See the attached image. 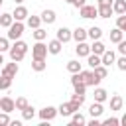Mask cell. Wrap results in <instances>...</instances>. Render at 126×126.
Listing matches in <instances>:
<instances>
[{
	"instance_id": "cell-29",
	"label": "cell",
	"mask_w": 126,
	"mask_h": 126,
	"mask_svg": "<svg viewBox=\"0 0 126 126\" xmlns=\"http://www.w3.org/2000/svg\"><path fill=\"white\" fill-rule=\"evenodd\" d=\"M112 8H114V14H126V0H114V4H112Z\"/></svg>"
},
{
	"instance_id": "cell-24",
	"label": "cell",
	"mask_w": 126,
	"mask_h": 126,
	"mask_svg": "<svg viewBox=\"0 0 126 126\" xmlns=\"http://www.w3.org/2000/svg\"><path fill=\"white\" fill-rule=\"evenodd\" d=\"M122 104H124V100H122L120 94H112L110 96V110H120Z\"/></svg>"
},
{
	"instance_id": "cell-30",
	"label": "cell",
	"mask_w": 126,
	"mask_h": 126,
	"mask_svg": "<svg viewBox=\"0 0 126 126\" xmlns=\"http://www.w3.org/2000/svg\"><path fill=\"white\" fill-rule=\"evenodd\" d=\"M89 37L94 41V39H100L102 37V30L98 28V26H93V28H89Z\"/></svg>"
},
{
	"instance_id": "cell-15",
	"label": "cell",
	"mask_w": 126,
	"mask_h": 126,
	"mask_svg": "<svg viewBox=\"0 0 126 126\" xmlns=\"http://www.w3.org/2000/svg\"><path fill=\"white\" fill-rule=\"evenodd\" d=\"M16 22V18H14V14H8V12H4L2 16H0V26L4 28V30H8L12 24Z\"/></svg>"
},
{
	"instance_id": "cell-36",
	"label": "cell",
	"mask_w": 126,
	"mask_h": 126,
	"mask_svg": "<svg viewBox=\"0 0 126 126\" xmlns=\"http://www.w3.org/2000/svg\"><path fill=\"white\" fill-rule=\"evenodd\" d=\"M116 28H120L124 33H126V14H120L116 18Z\"/></svg>"
},
{
	"instance_id": "cell-44",
	"label": "cell",
	"mask_w": 126,
	"mask_h": 126,
	"mask_svg": "<svg viewBox=\"0 0 126 126\" xmlns=\"http://www.w3.org/2000/svg\"><path fill=\"white\" fill-rule=\"evenodd\" d=\"M22 120H24V118H22ZM22 120H12L10 126H22Z\"/></svg>"
},
{
	"instance_id": "cell-26",
	"label": "cell",
	"mask_w": 126,
	"mask_h": 126,
	"mask_svg": "<svg viewBox=\"0 0 126 126\" xmlns=\"http://www.w3.org/2000/svg\"><path fill=\"white\" fill-rule=\"evenodd\" d=\"M114 14V8L108 4V6H98V18H110Z\"/></svg>"
},
{
	"instance_id": "cell-22",
	"label": "cell",
	"mask_w": 126,
	"mask_h": 126,
	"mask_svg": "<svg viewBox=\"0 0 126 126\" xmlns=\"http://www.w3.org/2000/svg\"><path fill=\"white\" fill-rule=\"evenodd\" d=\"M91 51H93V53H96V55H102V53L106 51V45H104L100 39H94V41L91 43Z\"/></svg>"
},
{
	"instance_id": "cell-12",
	"label": "cell",
	"mask_w": 126,
	"mask_h": 126,
	"mask_svg": "<svg viewBox=\"0 0 126 126\" xmlns=\"http://www.w3.org/2000/svg\"><path fill=\"white\" fill-rule=\"evenodd\" d=\"M47 47H49V53H51V55H59V53H61V49H63V41L55 37V39L47 41Z\"/></svg>"
},
{
	"instance_id": "cell-25",
	"label": "cell",
	"mask_w": 126,
	"mask_h": 126,
	"mask_svg": "<svg viewBox=\"0 0 126 126\" xmlns=\"http://www.w3.org/2000/svg\"><path fill=\"white\" fill-rule=\"evenodd\" d=\"M83 124H87V118L77 110L75 114H71V126H83Z\"/></svg>"
},
{
	"instance_id": "cell-40",
	"label": "cell",
	"mask_w": 126,
	"mask_h": 126,
	"mask_svg": "<svg viewBox=\"0 0 126 126\" xmlns=\"http://www.w3.org/2000/svg\"><path fill=\"white\" fill-rule=\"evenodd\" d=\"M71 100H75V102H79L81 106L85 104V94H81V93H75V94H71Z\"/></svg>"
},
{
	"instance_id": "cell-28",
	"label": "cell",
	"mask_w": 126,
	"mask_h": 126,
	"mask_svg": "<svg viewBox=\"0 0 126 126\" xmlns=\"http://www.w3.org/2000/svg\"><path fill=\"white\" fill-rule=\"evenodd\" d=\"M35 114H37V112H35V108H33L32 104H28V106L22 110V118H24V120H33Z\"/></svg>"
},
{
	"instance_id": "cell-5",
	"label": "cell",
	"mask_w": 126,
	"mask_h": 126,
	"mask_svg": "<svg viewBox=\"0 0 126 126\" xmlns=\"http://www.w3.org/2000/svg\"><path fill=\"white\" fill-rule=\"evenodd\" d=\"M79 16L81 18H98V6H91V4H85L83 8H79Z\"/></svg>"
},
{
	"instance_id": "cell-41",
	"label": "cell",
	"mask_w": 126,
	"mask_h": 126,
	"mask_svg": "<svg viewBox=\"0 0 126 126\" xmlns=\"http://www.w3.org/2000/svg\"><path fill=\"white\" fill-rule=\"evenodd\" d=\"M116 45H118V47H116V49H118V53H120V55H126V39H122V41H120V43H116Z\"/></svg>"
},
{
	"instance_id": "cell-20",
	"label": "cell",
	"mask_w": 126,
	"mask_h": 126,
	"mask_svg": "<svg viewBox=\"0 0 126 126\" xmlns=\"http://www.w3.org/2000/svg\"><path fill=\"white\" fill-rule=\"evenodd\" d=\"M41 20H43V24L49 26V24H53V22L57 20V14H55L53 10H43V12H41Z\"/></svg>"
},
{
	"instance_id": "cell-34",
	"label": "cell",
	"mask_w": 126,
	"mask_h": 126,
	"mask_svg": "<svg viewBox=\"0 0 126 126\" xmlns=\"http://www.w3.org/2000/svg\"><path fill=\"white\" fill-rule=\"evenodd\" d=\"M10 37L8 35H4V37H0V51L4 53V51H10Z\"/></svg>"
},
{
	"instance_id": "cell-13",
	"label": "cell",
	"mask_w": 126,
	"mask_h": 126,
	"mask_svg": "<svg viewBox=\"0 0 126 126\" xmlns=\"http://www.w3.org/2000/svg\"><path fill=\"white\" fill-rule=\"evenodd\" d=\"M87 37H89V30H85L81 26L73 30V39L75 41H87Z\"/></svg>"
},
{
	"instance_id": "cell-43",
	"label": "cell",
	"mask_w": 126,
	"mask_h": 126,
	"mask_svg": "<svg viewBox=\"0 0 126 126\" xmlns=\"http://www.w3.org/2000/svg\"><path fill=\"white\" fill-rule=\"evenodd\" d=\"M85 4H87L85 0H75V2H73V6H75V8H83Z\"/></svg>"
},
{
	"instance_id": "cell-39",
	"label": "cell",
	"mask_w": 126,
	"mask_h": 126,
	"mask_svg": "<svg viewBox=\"0 0 126 126\" xmlns=\"http://www.w3.org/2000/svg\"><path fill=\"white\" fill-rule=\"evenodd\" d=\"M116 67H118L120 71H126V55H120V57L116 59Z\"/></svg>"
},
{
	"instance_id": "cell-46",
	"label": "cell",
	"mask_w": 126,
	"mask_h": 126,
	"mask_svg": "<svg viewBox=\"0 0 126 126\" xmlns=\"http://www.w3.org/2000/svg\"><path fill=\"white\" fill-rule=\"evenodd\" d=\"M65 2H67V4H71V6H73V2H75V0H65Z\"/></svg>"
},
{
	"instance_id": "cell-16",
	"label": "cell",
	"mask_w": 126,
	"mask_h": 126,
	"mask_svg": "<svg viewBox=\"0 0 126 126\" xmlns=\"http://www.w3.org/2000/svg\"><path fill=\"white\" fill-rule=\"evenodd\" d=\"M112 63H116V53H114L112 49H106V51L102 53V65L110 67Z\"/></svg>"
},
{
	"instance_id": "cell-35",
	"label": "cell",
	"mask_w": 126,
	"mask_h": 126,
	"mask_svg": "<svg viewBox=\"0 0 126 126\" xmlns=\"http://www.w3.org/2000/svg\"><path fill=\"white\" fill-rule=\"evenodd\" d=\"M28 104H30V102H28L26 96H18V98H16V110H24Z\"/></svg>"
},
{
	"instance_id": "cell-21",
	"label": "cell",
	"mask_w": 126,
	"mask_h": 126,
	"mask_svg": "<svg viewBox=\"0 0 126 126\" xmlns=\"http://www.w3.org/2000/svg\"><path fill=\"white\" fill-rule=\"evenodd\" d=\"M41 16H28V20H26V24H28V28L30 30H37L39 26H41Z\"/></svg>"
},
{
	"instance_id": "cell-31",
	"label": "cell",
	"mask_w": 126,
	"mask_h": 126,
	"mask_svg": "<svg viewBox=\"0 0 126 126\" xmlns=\"http://www.w3.org/2000/svg\"><path fill=\"white\" fill-rule=\"evenodd\" d=\"M32 35H33V39H35V41H45L47 32H45L43 28H37V30H33V32H32Z\"/></svg>"
},
{
	"instance_id": "cell-1",
	"label": "cell",
	"mask_w": 126,
	"mask_h": 126,
	"mask_svg": "<svg viewBox=\"0 0 126 126\" xmlns=\"http://www.w3.org/2000/svg\"><path fill=\"white\" fill-rule=\"evenodd\" d=\"M28 49H30V47H28V43H26V41H22V39H16V41H14V45H12V47H10V51H8V53H10V59L20 63V61L26 57Z\"/></svg>"
},
{
	"instance_id": "cell-45",
	"label": "cell",
	"mask_w": 126,
	"mask_h": 126,
	"mask_svg": "<svg viewBox=\"0 0 126 126\" xmlns=\"http://www.w3.org/2000/svg\"><path fill=\"white\" fill-rule=\"evenodd\" d=\"M120 124H122V126H126V114H122V118H120Z\"/></svg>"
},
{
	"instance_id": "cell-27",
	"label": "cell",
	"mask_w": 126,
	"mask_h": 126,
	"mask_svg": "<svg viewBox=\"0 0 126 126\" xmlns=\"http://www.w3.org/2000/svg\"><path fill=\"white\" fill-rule=\"evenodd\" d=\"M45 67H47L45 59H33V61H32V69H33L35 73H41V71H45Z\"/></svg>"
},
{
	"instance_id": "cell-23",
	"label": "cell",
	"mask_w": 126,
	"mask_h": 126,
	"mask_svg": "<svg viewBox=\"0 0 126 126\" xmlns=\"http://www.w3.org/2000/svg\"><path fill=\"white\" fill-rule=\"evenodd\" d=\"M67 71L73 75V73H81L83 71V65L77 61V59H71V61H67Z\"/></svg>"
},
{
	"instance_id": "cell-10",
	"label": "cell",
	"mask_w": 126,
	"mask_h": 126,
	"mask_svg": "<svg viewBox=\"0 0 126 126\" xmlns=\"http://www.w3.org/2000/svg\"><path fill=\"white\" fill-rule=\"evenodd\" d=\"M0 110H4V112L16 110V100L10 98V96H2V98H0Z\"/></svg>"
},
{
	"instance_id": "cell-8",
	"label": "cell",
	"mask_w": 126,
	"mask_h": 126,
	"mask_svg": "<svg viewBox=\"0 0 126 126\" xmlns=\"http://www.w3.org/2000/svg\"><path fill=\"white\" fill-rule=\"evenodd\" d=\"M75 53H77V57L81 59V57H89L93 51H91V45L87 43V41H77V47H75Z\"/></svg>"
},
{
	"instance_id": "cell-2",
	"label": "cell",
	"mask_w": 126,
	"mask_h": 126,
	"mask_svg": "<svg viewBox=\"0 0 126 126\" xmlns=\"http://www.w3.org/2000/svg\"><path fill=\"white\" fill-rule=\"evenodd\" d=\"M24 22H20V20H16L10 28H8V32H6V35L12 39V41H16V39H20L22 37V33H24Z\"/></svg>"
},
{
	"instance_id": "cell-42",
	"label": "cell",
	"mask_w": 126,
	"mask_h": 126,
	"mask_svg": "<svg viewBox=\"0 0 126 126\" xmlns=\"http://www.w3.org/2000/svg\"><path fill=\"white\" fill-rule=\"evenodd\" d=\"M108 4L112 6V4H114V0H96V6H108Z\"/></svg>"
},
{
	"instance_id": "cell-33",
	"label": "cell",
	"mask_w": 126,
	"mask_h": 126,
	"mask_svg": "<svg viewBox=\"0 0 126 126\" xmlns=\"http://www.w3.org/2000/svg\"><path fill=\"white\" fill-rule=\"evenodd\" d=\"M12 79H14V77H10V75H2V79H0V89H2V91H8L10 85H12Z\"/></svg>"
},
{
	"instance_id": "cell-6",
	"label": "cell",
	"mask_w": 126,
	"mask_h": 126,
	"mask_svg": "<svg viewBox=\"0 0 126 126\" xmlns=\"http://www.w3.org/2000/svg\"><path fill=\"white\" fill-rule=\"evenodd\" d=\"M37 114H39V118H41V120L51 122V120H53V118L59 114V108H55V106H49V104H47V106H43V108H41Z\"/></svg>"
},
{
	"instance_id": "cell-11",
	"label": "cell",
	"mask_w": 126,
	"mask_h": 126,
	"mask_svg": "<svg viewBox=\"0 0 126 126\" xmlns=\"http://www.w3.org/2000/svg\"><path fill=\"white\" fill-rule=\"evenodd\" d=\"M14 18L16 20H20V22H24V20H28V16H30V12H28V8L26 6H22V4H18L16 8H14Z\"/></svg>"
},
{
	"instance_id": "cell-18",
	"label": "cell",
	"mask_w": 126,
	"mask_h": 126,
	"mask_svg": "<svg viewBox=\"0 0 126 126\" xmlns=\"http://www.w3.org/2000/svg\"><path fill=\"white\" fill-rule=\"evenodd\" d=\"M87 65H89L91 69H94V67H98V65H102V55H96V53H91V55L87 57Z\"/></svg>"
},
{
	"instance_id": "cell-19",
	"label": "cell",
	"mask_w": 126,
	"mask_h": 126,
	"mask_svg": "<svg viewBox=\"0 0 126 126\" xmlns=\"http://www.w3.org/2000/svg\"><path fill=\"white\" fill-rule=\"evenodd\" d=\"M93 96H94L96 102H106V100H108V93H106V89H102V87H96Z\"/></svg>"
},
{
	"instance_id": "cell-9",
	"label": "cell",
	"mask_w": 126,
	"mask_h": 126,
	"mask_svg": "<svg viewBox=\"0 0 126 126\" xmlns=\"http://www.w3.org/2000/svg\"><path fill=\"white\" fill-rule=\"evenodd\" d=\"M18 71H20V67H18V61H10V63H4V67H2V75H10V77H16V75H18Z\"/></svg>"
},
{
	"instance_id": "cell-38",
	"label": "cell",
	"mask_w": 126,
	"mask_h": 126,
	"mask_svg": "<svg viewBox=\"0 0 126 126\" xmlns=\"http://www.w3.org/2000/svg\"><path fill=\"white\" fill-rule=\"evenodd\" d=\"M8 114H10V112H4V110H2V114H0V126H10L12 120H10Z\"/></svg>"
},
{
	"instance_id": "cell-17",
	"label": "cell",
	"mask_w": 126,
	"mask_h": 126,
	"mask_svg": "<svg viewBox=\"0 0 126 126\" xmlns=\"http://www.w3.org/2000/svg\"><path fill=\"white\" fill-rule=\"evenodd\" d=\"M108 37H110V41H112V43H120V41L124 39V32H122L120 28H114V30H110Z\"/></svg>"
},
{
	"instance_id": "cell-14",
	"label": "cell",
	"mask_w": 126,
	"mask_h": 126,
	"mask_svg": "<svg viewBox=\"0 0 126 126\" xmlns=\"http://www.w3.org/2000/svg\"><path fill=\"white\" fill-rule=\"evenodd\" d=\"M102 104H104V102H96V100H94V102L89 106V114H91V116L100 118V114L104 112V106H102Z\"/></svg>"
},
{
	"instance_id": "cell-32",
	"label": "cell",
	"mask_w": 126,
	"mask_h": 126,
	"mask_svg": "<svg viewBox=\"0 0 126 126\" xmlns=\"http://www.w3.org/2000/svg\"><path fill=\"white\" fill-rule=\"evenodd\" d=\"M93 71H94V75H96L98 79H106V77H108V69H106V65H98V67H94Z\"/></svg>"
},
{
	"instance_id": "cell-4",
	"label": "cell",
	"mask_w": 126,
	"mask_h": 126,
	"mask_svg": "<svg viewBox=\"0 0 126 126\" xmlns=\"http://www.w3.org/2000/svg\"><path fill=\"white\" fill-rule=\"evenodd\" d=\"M79 108H81V104H79V102H75V100L61 102V104H59V114H61V116H71V114H75Z\"/></svg>"
},
{
	"instance_id": "cell-47",
	"label": "cell",
	"mask_w": 126,
	"mask_h": 126,
	"mask_svg": "<svg viewBox=\"0 0 126 126\" xmlns=\"http://www.w3.org/2000/svg\"><path fill=\"white\" fill-rule=\"evenodd\" d=\"M14 2H16V4H22V2H24V0H14Z\"/></svg>"
},
{
	"instance_id": "cell-3",
	"label": "cell",
	"mask_w": 126,
	"mask_h": 126,
	"mask_svg": "<svg viewBox=\"0 0 126 126\" xmlns=\"http://www.w3.org/2000/svg\"><path fill=\"white\" fill-rule=\"evenodd\" d=\"M47 53H49L47 43H43V41H35L33 43V47H32V59H45Z\"/></svg>"
},
{
	"instance_id": "cell-37",
	"label": "cell",
	"mask_w": 126,
	"mask_h": 126,
	"mask_svg": "<svg viewBox=\"0 0 126 126\" xmlns=\"http://www.w3.org/2000/svg\"><path fill=\"white\" fill-rule=\"evenodd\" d=\"M102 124H106V126H118V124H120V118H116V116H108V118L102 120Z\"/></svg>"
},
{
	"instance_id": "cell-7",
	"label": "cell",
	"mask_w": 126,
	"mask_h": 126,
	"mask_svg": "<svg viewBox=\"0 0 126 126\" xmlns=\"http://www.w3.org/2000/svg\"><path fill=\"white\" fill-rule=\"evenodd\" d=\"M55 37H57V39H61L63 43H67V41H71V39H73V30H69V28L61 26V28H57V32H55Z\"/></svg>"
}]
</instances>
